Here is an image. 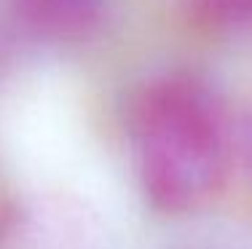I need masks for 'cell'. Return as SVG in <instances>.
<instances>
[{
	"mask_svg": "<svg viewBox=\"0 0 252 249\" xmlns=\"http://www.w3.org/2000/svg\"><path fill=\"white\" fill-rule=\"evenodd\" d=\"M193 29L215 40L252 43V0H177Z\"/></svg>",
	"mask_w": 252,
	"mask_h": 249,
	"instance_id": "3",
	"label": "cell"
},
{
	"mask_svg": "<svg viewBox=\"0 0 252 249\" xmlns=\"http://www.w3.org/2000/svg\"><path fill=\"white\" fill-rule=\"evenodd\" d=\"M126 137L145 198L166 215H185L220 193L231 166V121L220 94L201 75L169 70L134 91Z\"/></svg>",
	"mask_w": 252,
	"mask_h": 249,
	"instance_id": "1",
	"label": "cell"
},
{
	"mask_svg": "<svg viewBox=\"0 0 252 249\" xmlns=\"http://www.w3.org/2000/svg\"><path fill=\"white\" fill-rule=\"evenodd\" d=\"M107 0H14L22 25L35 35L73 43L99 27Z\"/></svg>",
	"mask_w": 252,
	"mask_h": 249,
	"instance_id": "2",
	"label": "cell"
},
{
	"mask_svg": "<svg viewBox=\"0 0 252 249\" xmlns=\"http://www.w3.org/2000/svg\"><path fill=\"white\" fill-rule=\"evenodd\" d=\"M250 142H252V126H250Z\"/></svg>",
	"mask_w": 252,
	"mask_h": 249,
	"instance_id": "4",
	"label": "cell"
}]
</instances>
